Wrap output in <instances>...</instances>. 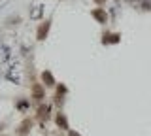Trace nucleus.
Masks as SVG:
<instances>
[{"mask_svg":"<svg viewBox=\"0 0 151 136\" xmlns=\"http://www.w3.org/2000/svg\"><path fill=\"white\" fill-rule=\"evenodd\" d=\"M30 93H32V98H34L36 102H42L45 98V91H44V85L42 83H34L30 89Z\"/></svg>","mask_w":151,"mask_h":136,"instance_id":"f257e3e1","label":"nucleus"},{"mask_svg":"<svg viewBox=\"0 0 151 136\" xmlns=\"http://www.w3.org/2000/svg\"><path fill=\"white\" fill-rule=\"evenodd\" d=\"M42 81H44L45 87H55L57 85V79H55L51 70H44V72H42Z\"/></svg>","mask_w":151,"mask_h":136,"instance_id":"f03ea898","label":"nucleus"},{"mask_svg":"<svg viewBox=\"0 0 151 136\" xmlns=\"http://www.w3.org/2000/svg\"><path fill=\"white\" fill-rule=\"evenodd\" d=\"M49 27H51V21L47 19V21H44L40 27H38V34H36V38L38 40H45V36H47V32H49Z\"/></svg>","mask_w":151,"mask_h":136,"instance_id":"7ed1b4c3","label":"nucleus"},{"mask_svg":"<svg viewBox=\"0 0 151 136\" xmlns=\"http://www.w3.org/2000/svg\"><path fill=\"white\" fill-rule=\"evenodd\" d=\"M55 123L60 127L63 130H70V125H68V119H66V115L63 114V112H59L57 114V117H55Z\"/></svg>","mask_w":151,"mask_h":136,"instance_id":"20e7f679","label":"nucleus"},{"mask_svg":"<svg viewBox=\"0 0 151 136\" xmlns=\"http://www.w3.org/2000/svg\"><path fill=\"white\" fill-rule=\"evenodd\" d=\"M30 127H32V121L30 119H25L21 123V127H19V130H17V134H21V136H25L28 130H30Z\"/></svg>","mask_w":151,"mask_h":136,"instance_id":"39448f33","label":"nucleus"},{"mask_svg":"<svg viewBox=\"0 0 151 136\" xmlns=\"http://www.w3.org/2000/svg\"><path fill=\"white\" fill-rule=\"evenodd\" d=\"M6 27H13V25H19V23H21V15H19V13H13V15H9L6 21Z\"/></svg>","mask_w":151,"mask_h":136,"instance_id":"423d86ee","label":"nucleus"},{"mask_svg":"<svg viewBox=\"0 0 151 136\" xmlns=\"http://www.w3.org/2000/svg\"><path fill=\"white\" fill-rule=\"evenodd\" d=\"M49 110H51L49 106L40 104V108H38V115H40V119H47V117H49Z\"/></svg>","mask_w":151,"mask_h":136,"instance_id":"0eeeda50","label":"nucleus"},{"mask_svg":"<svg viewBox=\"0 0 151 136\" xmlns=\"http://www.w3.org/2000/svg\"><path fill=\"white\" fill-rule=\"evenodd\" d=\"M140 6L144 8L145 12H151V0H140Z\"/></svg>","mask_w":151,"mask_h":136,"instance_id":"6e6552de","label":"nucleus"}]
</instances>
